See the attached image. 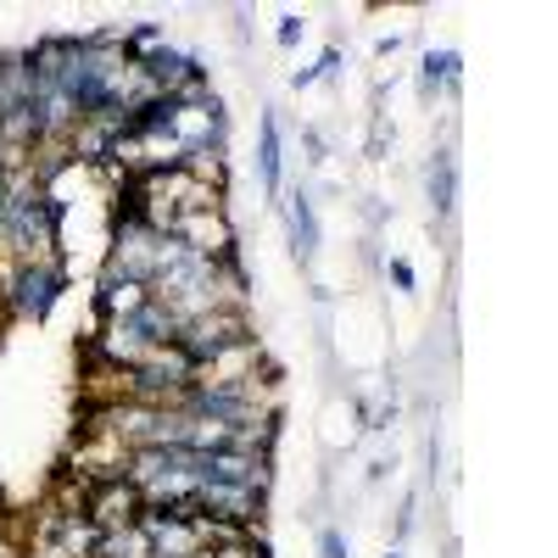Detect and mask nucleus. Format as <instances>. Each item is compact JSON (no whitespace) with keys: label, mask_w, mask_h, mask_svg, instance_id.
I'll list each match as a JSON object with an SVG mask.
<instances>
[{"label":"nucleus","mask_w":558,"mask_h":558,"mask_svg":"<svg viewBox=\"0 0 558 558\" xmlns=\"http://www.w3.org/2000/svg\"><path fill=\"white\" fill-rule=\"evenodd\" d=\"M173 347L184 352V363H191V368H202V363H218L223 352L246 347V324L235 313H191V318L179 324V341Z\"/></svg>","instance_id":"obj_1"},{"label":"nucleus","mask_w":558,"mask_h":558,"mask_svg":"<svg viewBox=\"0 0 558 558\" xmlns=\"http://www.w3.org/2000/svg\"><path fill=\"white\" fill-rule=\"evenodd\" d=\"M257 502H263L257 486H229V481H202V486H196V508H202V514H213L218 525H246V520H257Z\"/></svg>","instance_id":"obj_2"},{"label":"nucleus","mask_w":558,"mask_h":558,"mask_svg":"<svg viewBox=\"0 0 558 558\" xmlns=\"http://www.w3.org/2000/svg\"><path fill=\"white\" fill-rule=\"evenodd\" d=\"M89 520H96L101 531H118V525H134L140 520V492L129 486V481H107L101 492H96V502H89Z\"/></svg>","instance_id":"obj_3"},{"label":"nucleus","mask_w":558,"mask_h":558,"mask_svg":"<svg viewBox=\"0 0 558 558\" xmlns=\"http://www.w3.org/2000/svg\"><path fill=\"white\" fill-rule=\"evenodd\" d=\"M51 296H57V274L51 268H23L17 274V307L23 313H45V307H51Z\"/></svg>","instance_id":"obj_4"},{"label":"nucleus","mask_w":558,"mask_h":558,"mask_svg":"<svg viewBox=\"0 0 558 558\" xmlns=\"http://www.w3.org/2000/svg\"><path fill=\"white\" fill-rule=\"evenodd\" d=\"M296 241H302V252L318 246V223H313V207L307 202H296Z\"/></svg>","instance_id":"obj_5"},{"label":"nucleus","mask_w":558,"mask_h":558,"mask_svg":"<svg viewBox=\"0 0 558 558\" xmlns=\"http://www.w3.org/2000/svg\"><path fill=\"white\" fill-rule=\"evenodd\" d=\"M263 179H268V184L279 179V134H274V129L263 134Z\"/></svg>","instance_id":"obj_6"},{"label":"nucleus","mask_w":558,"mask_h":558,"mask_svg":"<svg viewBox=\"0 0 558 558\" xmlns=\"http://www.w3.org/2000/svg\"><path fill=\"white\" fill-rule=\"evenodd\" d=\"M447 196H452V173H447V162H441V173H436V207H447Z\"/></svg>","instance_id":"obj_7"},{"label":"nucleus","mask_w":558,"mask_h":558,"mask_svg":"<svg viewBox=\"0 0 558 558\" xmlns=\"http://www.w3.org/2000/svg\"><path fill=\"white\" fill-rule=\"evenodd\" d=\"M324 558H347V547H341V536H324Z\"/></svg>","instance_id":"obj_8"}]
</instances>
